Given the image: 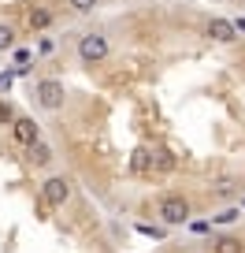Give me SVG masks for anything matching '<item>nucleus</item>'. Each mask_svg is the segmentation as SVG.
Segmentation results:
<instances>
[{"label": "nucleus", "instance_id": "11", "mask_svg": "<svg viewBox=\"0 0 245 253\" xmlns=\"http://www.w3.org/2000/svg\"><path fill=\"white\" fill-rule=\"evenodd\" d=\"M30 160H34V164H37V168H45L48 160H52V149H48L45 142H37V145H34V149H30Z\"/></svg>", "mask_w": 245, "mask_h": 253}, {"label": "nucleus", "instance_id": "3", "mask_svg": "<svg viewBox=\"0 0 245 253\" xmlns=\"http://www.w3.org/2000/svg\"><path fill=\"white\" fill-rule=\"evenodd\" d=\"M41 201H45L48 209H64L67 201H71V179L67 175H52V179L41 182Z\"/></svg>", "mask_w": 245, "mask_h": 253}, {"label": "nucleus", "instance_id": "10", "mask_svg": "<svg viewBox=\"0 0 245 253\" xmlns=\"http://www.w3.org/2000/svg\"><path fill=\"white\" fill-rule=\"evenodd\" d=\"M212 253H245V246H242V238L223 235V238H215V242H212Z\"/></svg>", "mask_w": 245, "mask_h": 253}, {"label": "nucleus", "instance_id": "7", "mask_svg": "<svg viewBox=\"0 0 245 253\" xmlns=\"http://www.w3.org/2000/svg\"><path fill=\"white\" fill-rule=\"evenodd\" d=\"M238 190H242V186H238V179H234V175H219V179L212 182V194H215L219 201H230V198L238 194Z\"/></svg>", "mask_w": 245, "mask_h": 253}, {"label": "nucleus", "instance_id": "13", "mask_svg": "<svg viewBox=\"0 0 245 253\" xmlns=\"http://www.w3.org/2000/svg\"><path fill=\"white\" fill-rule=\"evenodd\" d=\"M8 48H15V30L8 23H0V52H8Z\"/></svg>", "mask_w": 245, "mask_h": 253}, {"label": "nucleus", "instance_id": "2", "mask_svg": "<svg viewBox=\"0 0 245 253\" xmlns=\"http://www.w3.org/2000/svg\"><path fill=\"white\" fill-rule=\"evenodd\" d=\"M190 201L182 198V194H167V198H160V205H156V216L167 223V227H178V223H186L190 220Z\"/></svg>", "mask_w": 245, "mask_h": 253}, {"label": "nucleus", "instance_id": "18", "mask_svg": "<svg viewBox=\"0 0 245 253\" xmlns=\"http://www.w3.org/2000/svg\"><path fill=\"white\" fill-rule=\"evenodd\" d=\"M242 75H245V63H242Z\"/></svg>", "mask_w": 245, "mask_h": 253}, {"label": "nucleus", "instance_id": "17", "mask_svg": "<svg viewBox=\"0 0 245 253\" xmlns=\"http://www.w3.org/2000/svg\"><path fill=\"white\" fill-rule=\"evenodd\" d=\"M234 26H238V34H245V19H234Z\"/></svg>", "mask_w": 245, "mask_h": 253}, {"label": "nucleus", "instance_id": "12", "mask_svg": "<svg viewBox=\"0 0 245 253\" xmlns=\"http://www.w3.org/2000/svg\"><path fill=\"white\" fill-rule=\"evenodd\" d=\"M97 4H101V0H67V8H71L74 15H89Z\"/></svg>", "mask_w": 245, "mask_h": 253}, {"label": "nucleus", "instance_id": "4", "mask_svg": "<svg viewBox=\"0 0 245 253\" xmlns=\"http://www.w3.org/2000/svg\"><path fill=\"white\" fill-rule=\"evenodd\" d=\"M34 97H37V104H41V108L56 112V108H64L67 89H64V82H56V79H41L37 86H34Z\"/></svg>", "mask_w": 245, "mask_h": 253}, {"label": "nucleus", "instance_id": "14", "mask_svg": "<svg viewBox=\"0 0 245 253\" xmlns=\"http://www.w3.org/2000/svg\"><path fill=\"white\" fill-rule=\"evenodd\" d=\"M15 108H11V104L8 101H0V123H4V126H11V123H15Z\"/></svg>", "mask_w": 245, "mask_h": 253}, {"label": "nucleus", "instance_id": "8", "mask_svg": "<svg viewBox=\"0 0 245 253\" xmlns=\"http://www.w3.org/2000/svg\"><path fill=\"white\" fill-rule=\"evenodd\" d=\"M52 8H30V15H26V26H30V30H48V26H52Z\"/></svg>", "mask_w": 245, "mask_h": 253}, {"label": "nucleus", "instance_id": "9", "mask_svg": "<svg viewBox=\"0 0 245 253\" xmlns=\"http://www.w3.org/2000/svg\"><path fill=\"white\" fill-rule=\"evenodd\" d=\"M152 168H156V157H152L149 149H134V157H130V171L145 175V171H152Z\"/></svg>", "mask_w": 245, "mask_h": 253}, {"label": "nucleus", "instance_id": "5", "mask_svg": "<svg viewBox=\"0 0 245 253\" xmlns=\"http://www.w3.org/2000/svg\"><path fill=\"white\" fill-rule=\"evenodd\" d=\"M11 138H15L19 145H26V149H34V145L41 142V126L34 123L30 116H19L15 123H11Z\"/></svg>", "mask_w": 245, "mask_h": 253}, {"label": "nucleus", "instance_id": "1", "mask_svg": "<svg viewBox=\"0 0 245 253\" xmlns=\"http://www.w3.org/2000/svg\"><path fill=\"white\" fill-rule=\"evenodd\" d=\"M111 56V41L104 38L101 30H89L78 38V63L82 67H97V63H104Z\"/></svg>", "mask_w": 245, "mask_h": 253}, {"label": "nucleus", "instance_id": "16", "mask_svg": "<svg viewBox=\"0 0 245 253\" xmlns=\"http://www.w3.org/2000/svg\"><path fill=\"white\" fill-rule=\"evenodd\" d=\"M156 164L164 168V171H171V168H175V160H171V153H156Z\"/></svg>", "mask_w": 245, "mask_h": 253}, {"label": "nucleus", "instance_id": "15", "mask_svg": "<svg viewBox=\"0 0 245 253\" xmlns=\"http://www.w3.org/2000/svg\"><path fill=\"white\" fill-rule=\"evenodd\" d=\"M238 220V209H223L219 216H215V223H234Z\"/></svg>", "mask_w": 245, "mask_h": 253}, {"label": "nucleus", "instance_id": "6", "mask_svg": "<svg viewBox=\"0 0 245 253\" xmlns=\"http://www.w3.org/2000/svg\"><path fill=\"white\" fill-rule=\"evenodd\" d=\"M208 38L219 41V45H230V41H238V26L230 23V19H223V15H212L208 19Z\"/></svg>", "mask_w": 245, "mask_h": 253}]
</instances>
